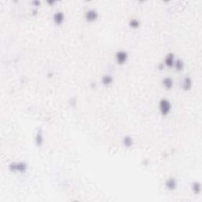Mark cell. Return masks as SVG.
I'll use <instances>...</instances> for the list:
<instances>
[{
	"instance_id": "cell-1",
	"label": "cell",
	"mask_w": 202,
	"mask_h": 202,
	"mask_svg": "<svg viewBox=\"0 0 202 202\" xmlns=\"http://www.w3.org/2000/svg\"><path fill=\"white\" fill-rule=\"evenodd\" d=\"M159 109H160V112L163 115L168 114L171 109V103L167 99H162L159 103Z\"/></svg>"
},
{
	"instance_id": "cell-2",
	"label": "cell",
	"mask_w": 202,
	"mask_h": 202,
	"mask_svg": "<svg viewBox=\"0 0 202 202\" xmlns=\"http://www.w3.org/2000/svg\"><path fill=\"white\" fill-rule=\"evenodd\" d=\"M9 168L12 171L25 172L27 169V165H26L25 163H12L10 164Z\"/></svg>"
},
{
	"instance_id": "cell-3",
	"label": "cell",
	"mask_w": 202,
	"mask_h": 202,
	"mask_svg": "<svg viewBox=\"0 0 202 202\" xmlns=\"http://www.w3.org/2000/svg\"><path fill=\"white\" fill-rule=\"evenodd\" d=\"M85 18L86 21L88 22H93L96 21V19L98 18V13L96 10L91 9L86 11L85 13Z\"/></svg>"
},
{
	"instance_id": "cell-4",
	"label": "cell",
	"mask_w": 202,
	"mask_h": 202,
	"mask_svg": "<svg viewBox=\"0 0 202 202\" xmlns=\"http://www.w3.org/2000/svg\"><path fill=\"white\" fill-rule=\"evenodd\" d=\"M115 59L119 64H124L128 59V54L124 51H119L115 54Z\"/></svg>"
},
{
	"instance_id": "cell-5",
	"label": "cell",
	"mask_w": 202,
	"mask_h": 202,
	"mask_svg": "<svg viewBox=\"0 0 202 202\" xmlns=\"http://www.w3.org/2000/svg\"><path fill=\"white\" fill-rule=\"evenodd\" d=\"M64 14L61 11L56 12L53 16V21L56 25H61L64 21Z\"/></svg>"
},
{
	"instance_id": "cell-6",
	"label": "cell",
	"mask_w": 202,
	"mask_h": 202,
	"mask_svg": "<svg viewBox=\"0 0 202 202\" xmlns=\"http://www.w3.org/2000/svg\"><path fill=\"white\" fill-rule=\"evenodd\" d=\"M174 55L172 53H169L167 55L165 58V60H164V64L168 66V67H172L174 66Z\"/></svg>"
},
{
	"instance_id": "cell-7",
	"label": "cell",
	"mask_w": 202,
	"mask_h": 202,
	"mask_svg": "<svg viewBox=\"0 0 202 202\" xmlns=\"http://www.w3.org/2000/svg\"><path fill=\"white\" fill-rule=\"evenodd\" d=\"M182 88L184 89V90H189L192 87V80L191 78H186L183 79V81H182L181 84Z\"/></svg>"
},
{
	"instance_id": "cell-8",
	"label": "cell",
	"mask_w": 202,
	"mask_h": 202,
	"mask_svg": "<svg viewBox=\"0 0 202 202\" xmlns=\"http://www.w3.org/2000/svg\"><path fill=\"white\" fill-rule=\"evenodd\" d=\"M162 84H163V87L167 89H171L173 87V80L171 78H163L162 81Z\"/></svg>"
},
{
	"instance_id": "cell-9",
	"label": "cell",
	"mask_w": 202,
	"mask_h": 202,
	"mask_svg": "<svg viewBox=\"0 0 202 202\" xmlns=\"http://www.w3.org/2000/svg\"><path fill=\"white\" fill-rule=\"evenodd\" d=\"M165 185H166V187L169 189V190H173V189H174L175 188H176L177 183H176V181H175V179H169L167 180Z\"/></svg>"
},
{
	"instance_id": "cell-10",
	"label": "cell",
	"mask_w": 202,
	"mask_h": 202,
	"mask_svg": "<svg viewBox=\"0 0 202 202\" xmlns=\"http://www.w3.org/2000/svg\"><path fill=\"white\" fill-rule=\"evenodd\" d=\"M112 82H113V78L111 75H104L102 78V83L104 84V85H112Z\"/></svg>"
},
{
	"instance_id": "cell-11",
	"label": "cell",
	"mask_w": 202,
	"mask_h": 202,
	"mask_svg": "<svg viewBox=\"0 0 202 202\" xmlns=\"http://www.w3.org/2000/svg\"><path fill=\"white\" fill-rule=\"evenodd\" d=\"M174 66L175 67L177 71H182L184 68V63L182 61L181 59H178L174 62Z\"/></svg>"
},
{
	"instance_id": "cell-12",
	"label": "cell",
	"mask_w": 202,
	"mask_h": 202,
	"mask_svg": "<svg viewBox=\"0 0 202 202\" xmlns=\"http://www.w3.org/2000/svg\"><path fill=\"white\" fill-rule=\"evenodd\" d=\"M36 142L37 146L41 145L42 143H43V134H42V132L40 130L39 131H37V133H36Z\"/></svg>"
},
{
	"instance_id": "cell-13",
	"label": "cell",
	"mask_w": 202,
	"mask_h": 202,
	"mask_svg": "<svg viewBox=\"0 0 202 202\" xmlns=\"http://www.w3.org/2000/svg\"><path fill=\"white\" fill-rule=\"evenodd\" d=\"M129 25H130L131 28H133V29H137V28H138L139 25H140V21H138L137 19L133 18V19L130 20V22H129Z\"/></svg>"
},
{
	"instance_id": "cell-14",
	"label": "cell",
	"mask_w": 202,
	"mask_h": 202,
	"mask_svg": "<svg viewBox=\"0 0 202 202\" xmlns=\"http://www.w3.org/2000/svg\"><path fill=\"white\" fill-rule=\"evenodd\" d=\"M122 143L123 145L126 146V147H130L131 145H133V139L130 137H125L123 138V141H122Z\"/></svg>"
},
{
	"instance_id": "cell-15",
	"label": "cell",
	"mask_w": 202,
	"mask_h": 202,
	"mask_svg": "<svg viewBox=\"0 0 202 202\" xmlns=\"http://www.w3.org/2000/svg\"><path fill=\"white\" fill-rule=\"evenodd\" d=\"M192 189L194 190L195 194H199L200 191H201V184H200L198 182H196L193 184V186H192Z\"/></svg>"
}]
</instances>
